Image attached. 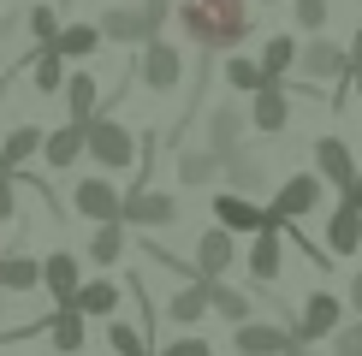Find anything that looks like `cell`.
I'll list each match as a JSON object with an SVG mask.
<instances>
[{"mask_svg": "<svg viewBox=\"0 0 362 356\" xmlns=\"http://www.w3.org/2000/svg\"><path fill=\"white\" fill-rule=\"evenodd\" d=\"M178 24L202 54H238V42L250 36V6L244 0H178Z\"/></svg>", "mask_w": 362, "mask_h": 356, "instance_id": "cell-1", "label": "cell"}, {"mask_svg": "<svg viewBox=\"0 0 362 356\" xmlns=\"http://www.w3.org/2000/svg\"><path fill=\"white\" fill-rule=\"evenodd\" d=\"M89 160H95L101 172H125L131 160H137V137H131L119 119H89Z\"/></svg>", "mask_w": 362, "mask_h": 356, "instance_id": "cell-2", "label": "cell"}, {"mask_svg": "<svg viewBox=\"0 0 362 356\" xmlns=\"http://www.w3.org/2000/svg\"><path fill=\"white\" fill-rule=\"evenodd\" d=\"M71 208H78V220H89V226H113V220H125V196H119L101 172H89V178L71 184Z\"/></svg>", "mask_w": 362, "mask_h": 356, "instance_id": "cell-3", "label": "cell"}, {"mask_svg": "<svg viewBox=\"0 0 362 356\" xmlns=\"http://www.w3.org/2000/svg\"><path fill=\"white\" fill-rule=\"evenodd\" d=\"M297 66H303L309 71V78H333V101H344V95H351V71H356V59H351V48H339V42H309V48H303V59H297Z\"/></svg>", "mask_w": 362, "mask_h": 356, "instance_id": "cell-4", "label": "cell"}, {"mask_svg": "<svg viewBox=\"0 0 362 356\" xmlns=\"http://www.w3.org/2000/svg\"><path fill=\"white\" fill-rule=\"evenodd\" d=\"M315 208H321V178H315V172H291L279 184L274 208H267V220H274V226H291V220L315 214Z\"/></svg>", "mask_w": 362, "mask_h": 356, "instance_id": "cell-5", "label": "cell"}, {"mask_svg": "<svg viewBox=\"0 0 362 356\" xmlns=\"http://www.w3.org/2000/svg\"><path fill=\"white\" fill-rule=\"evenodd\" d=\"M178 220V202L167 190H148V172L125 190V226H173Z\"/></svg>", "mask_w": 362, "mask_h": 356, "instance_id": "cell-6", "label": "cell"}, {"mask_svg": "<svg viewBox=\"0 0 362 356\" xmlns=\"http://www.w3.org/2000/svg\"><path fill=\"white\" fill-rule=\"evenodd\" d=\"M232 350L238 356H285V350H297V333L274 326V321H244V326H232Z\"/></svg>", "mask_w": 362, "mask_h": 356, "instance_id": "cell-7", "label": "cell"}, {"mask_svg": "<svg viewBox=\"0 0 362 356\" xmlns=\"http://www.w3.org/2000/svg\"><path fill=\"white\" fill-rule=\"evenodd\" d=\"M131 78H143L148 89H173L178 78H185V54L173 48V42H143V54H137V71H131Z\"/></svg>", "mask_w": 362, "mask_h": 356, "instance_id": "cell-8", "label": "cell"}, {"mask_svg": "<svg viewBox=\"0 0 362 356\" xmlns=\"http://www.w3.org/2000/svg\"><path fill=\"white\" fill-rule=\"evenodd\" d=\"M238 232H226V226H208L202 237H196V279H226L238 267V244H232Z\"/></svg>", "mask_w": 362, "mask_h": 356, "instance_id": "cell-9", "label": "cell"}, {"mask_svg": "<svg viewBox=\"0 0 362 356\" xmlns=\"http://www.w3.org/2000/svg\"><path fill=\"white\" fill-rule=\"evenodd\" d=\"M315 167H321V178H333V190H344V196L362 190V167L351 160V148L339 137H315Z\"/></svg>", "mask_w": 362, "mask_h": 356, "instance_id": "cell-10", "label": "cell"}, {"mask_svg": "<svg viewBox=\"0 0 362 356\" xmlns=\"http://www.w3.org/2000/svg\"><path fill=\"white\" fill-rule=\"evenodd\" d=\"M339 326H344V303H339L333 291H315L309 303H303V321H297L291 333H297V345H309V338H333Z\"/></svg>", "mask_w": 362, "mask_h": 356, "instance_id": "cell-11", "label": "cell"}, {"mask_svg": "<svg viewBox=\"0 0 362 356\" xmlns=\"http://www.w3.org/2000/svg\"><path fill=\"white\" fill-rule=\"evenodd\" d=\"M285 232L291 226H267V232H255V244H250V279H262V285H274V279L285 273Z\"/></svg>", "mask_w": 362, "mask_h": 356, "instance_id": "cell-12", "label": "cell"}, {"mask_svg": "<svg viewBox=\"0 0 362 356\" xmlns=\"http://www.w3.org/2000/svg\"><path fill=\"white\" fill-rule=\"evenodd\" d=\"M95 24H101V36H107V42H125V48L155 42V24H148V12H137V6H107Z\"/></svg>", "mask_w": 362, "mask_h": 356, "instance_id": "cell-13", "label": "cell"}, {"mask_svg": "<svg viewBox=\"0 0 362 356\" xmlns=\"http://www.w3.org/2000/svg\"><path fill=\"white\" fill-rule=\"evenodd\" d=\"M214 220H220L226 232H250V237L274 226V220H267V208H255L250 196H238V190H220V196H214Z\"/></svg>", "mask_w": 362, "mask_h": 356, "instance_id": "cell-14", "label": "cell"}, {"mask_svg": "<svg viewBox=\"0 0 362 356\" xmlns=\"http://www.w3.org/2000/svg\"><path fill=\"white\" fill-rule=\"evenodd\" d=\"M42 285H48L54 309H59V303H71V297L83 291V267H78V256H71V249H54V256L42 261Z\"/></svg>", "mask_w": 362, "mask_h": 356, "instance_id": "cell-15", "label": "cell"}, {"mask_svg": "<svg viewBox=\"0 0 362 356\" xmlns=\"http://www.w3.org/2000/svg\"><path fill=\"white\" fill-rule=\"evenodd\" d=\"M42 155H48V167H54V172H71V167H78V160L89 155V125H78V119H71V125L48 131Z\"/></svg>", "mask_w": 362, "mask_h": 356, "instance_id": "cell-16", "label": "cell"}, {"mask_svg": "<svg viewBox=\"0 0 362 356\" xmlns=\"http://www.w3.org/2000/svg\"><path fill=\"white\" fill-rule=\"evenodd\" d=\"M327 249H333V256H356L362 249V202L356 196H344L333 208V220H327Z\"/></svg>", "mask_w": 362, "mask_h": 356, "instance_id": "cell-17", "label": "cell"}, {"mask_svg": "<svg viewBox=\"0 0 362 356\" xmlns=\"http://www.w3.org/2000/svg\"><path fill=\"white\" fill-rule=\"evenodd\" d=\"M250 125L267 131V137H279V131L291 125V95H285V83L255 89V101H250Z\"/></svg>", "mask_w": 362, "mask_h": 356, "instance_id": "cell-18", "label": "cell"}, {"mask_svg": "<svg viewBox=\"0 0 362 356\" xmlns=\"http://www.w3.org/2000/svg\"><path fill=\"white\" fill-rule=\"evenodd\" d=\"M244 125H250V113H238V107H214L208 113V148L226 160V155H238L244 148Z\"/></svg>", "mask_w": 362, "mask_h": 356, "instance_id": "cell-19", "label": "cell"}, {"mask_svg": "<svg viewBox=\"0 0 362 356\" xmlns=\"http://www.w3.org/2000/svg\"><path fill=\"white\" fill-rule=\"evenodd\" d=\"M208 285H214V279H190V285H178V291L167 297V321H178V326H196V321L208 315V309H214Z\"/></svg>", "mask_w": 362, "mask_h": 356, "instance_id": "cell-20", "label": "cell"}, {"mask_svg": "<svg viewBox=\"0 0 362 356\" xmlns=\"http://www.w3.org/2000/svg\"><path fill=\"white\" fill-rule=\"evenodd\" d=\"M48 338H54V350H59V356H78V350H83V338H89L83 309H78V303H59V309H54V321H48Z\"/></svg>", "mask_w": 362, "mask_h": 356, "instance_id": "cell-21", "label": "cell"}, {"mask_svg": "<svg viewBox=\"0 0 362 356\" xmlns=\"http://www.w3.org/2000/svg\"><path fill=\"white\" fill-rule=\"evenodd\" d=\"M220 178H226V190H238V196H255V190L267 184V167H262L255 155H244V148H238V155H226Z\"/></svg>", "mask_w": 362, "mask_h": 356, "instance_id": "cell-22", "label": "cell"}, {"mask_svg": "<svg viewBox=\"0 0 362 356\" xmlns=\"http://www.w3.org/2000/svg\"><path fill=\"white\" fill-rule=\"evenodd\" d=\"M220 167H226V160L214 155V148H185V155H178V184L202 190V184H214V178H220Z\"/></svg>", "mask_w": 362, "mask_h": 356, "instance_id": "cell-23", "label": "cell"}, {"mask_svg": "<svg viewBox=\"0 0 362 356\" xmlns=\"http://www.w3.org/2000/svg\"><path fill=\"white\" fill-rule=\"evenodd\" d=\"M30 89H36V95L66 89V54L59 48H36V59H30Z\"/></svg>", "mask_w": 362, "mask_h": 356, "instance_id": "cell-24", "label": "cell"}, {"mask_svg": "<svg viewBox=\"0 0 362 356\" xmlns=\"http://www.w3.org/2000/svg\"><path fill=\"white\" fill-rule=\"evenodd\" d=\"M42 143H48V137H42V125H12V131H6V143H0V160L18 172L30 155H42Z\"/></svg>", "mask_w": 362, "mask_h": 356, "instance_id": "cell-25", "label": "cell"}, {"mask_svg": "<svg viewBox=\"0 0 362 356\" xmlns=\"http://www.w3.org/2000/svg\"><path fill=\"white\" fill-rule=\"evenodd\" d=\"M125 256V220H113V226H95L89 232V261L95 267H113Z\"/></svg>", "mask_w": 362, "mask_h": 356, "instance_id": "cell-26", "label": "cell"}, {"mask_svg": "<svg viewBox=\"0 0 362 356\" xmlns=\"http://www.w3.org/2000/svg\"><path fill=\"white\" fill-rule=\"evenodd\" d=\"M66 107H71L78 125L95 119V71H71V78H66Z\"/></svg>", "mask_w": 362, "mask_h": 356, "instance_id": "cell-27", "label": "cell"}, {"mask_svg": "<svg viewBox=\"0 0 362 356\" xmlns=\"http://www.w3.org/2000/svg\"><path fill=\"white\" fill-rule=\"evenodd\" d=\"M101 42H107V36H101V24H66V30H59V42H54V48L66 54V59H89V54L101 48Z\"/></svg>", "mask_w": 362, "mask_h": 356, "instance_id": "cell-28", "label": "cell"}, {"mask_svg": "<svg viewBox=\"0 0 362 356\" xmlns=\"http://www.w3.org/2000/svg\"><path fill=\"white\" fill-rule=\"evenodd\" d=\"M297 59H303V48H297L291 36H267V48H262V71H267L274 83H285V71H291Z\"/></svg>", "mask_w": 362, "mask_h": 356, "instance_id": "cell-29", "label": "cell"}, {"mask_svg": "<svg viewBox=\"0 0 362 356\" xmlns=\"http://www.w3.org/2000/svg\"><path fill=\"white\" fill-rule=\"evenodd\" d=\"M226 83H232V89H244V95H255V89H267L274 78L262 71V59H244V54H232V59H226Z\"/></svg>", "mask_w": 362, "mask_h": 356, "instance_id": "cell-30", "label": "cell"}, {"mask_svg": "<svg viewBox=\"0 0 362 356\" xmlns=\"http://www.w3.org/2000/svg\"><path fill=\"white\" fill-rule=\"evenodd\" d=\"M71 303H78L83 315H113V309H119V285H113V279H89Z\"/></svg>", "mask_w": 362, "mask_h": 356, "instance_id": "cell-31", "label": "cell"}, {"mask_svg": "<svg viewBox=\"0 0 362 356\" xmlns=\"http://www.w3.org/2000/svg\"><path fill=\"white\" fill-rule=\"evenodd\" d=\"M0 285H6V291H36V285H42V261L6 256V261H0Z\"/></svg>", "mask_w": 362, "mask_h": 356, "instance_id": "cell-32", "label": "cell"}, {"mask_svg": "<svg viewBox=\"0 0 362 356\" xmlns=\"http://www.w3.org/2000/svg\"><path fill=\"white\" fill-rule=\"evenodd\" d=\"M208 297H214V315H226L232 326H244V321H250V297L238 291V285H226V279H214V285H208Z\"/></svg>", "mask_w": 362, "mask_h": 356, "instance_id": "cell-33", "label": "cell"}, {"mask_svg": "<svg viewBox=\"0 0 362 356\" xmlns=\"http://www.w3.org/2000/svg\"><path fill=\"white\" fill-rule=\"evenodd\" d=\"M30 36H36V48H54V42H59V30H66V24H59V12L54 6H30Z\"/></svg>", "mask_w": 362, "mask_h": 356, "instance_id": "cell-34", "label": "cell"}, {"mask_svg": "<svg viewBox=\"0 0 362 356\" xmlns=\"http://www.w3.org/2000/svg\"><path fill=\"white\" fill-rule=\"evenodd\" d=\"M107 345H113L119 356H148V333H137L131 321H113V326H107Z\"/></svg>", "mask_w": 362, "mask_h": 356, "instance_id": "cell-35", "label": "cell"}, {"mask_svg": "<svg viewBox=\"0 0 362 356\" xmlns=\"http://www.w3.org/2000/svg\"><path fill=\"white\" fill-rule=\"evenodd\" d=\"M297 30H327V0H291Z\"/></svg>", "mask_w": 362, "mask_h": 356, "instance_id": "cell-36", "label": "cell"}, {"mask_svg": "<svg viewBox=\"0 0 362 356\" xmlns=\"http://www.w3.org/2000/svg\"><path fill=\"white\" fill-rule=\"evenodd\" d=\"M333 356H362V321H344L333 333Z\"/></svg>", "mask_w": 362, "mask_h": 356, "instance_id": "cell-37", "label": "cell"}, {"mask_svg": "<svg viewBox=\"0 0 362 356\" xmlns=\"http://www.w3.org/2000/svg\"><path fill=\"white\" fill-rule=\"evenodd\" d=\"M155 356H214V345H208V338H190V333H185V338H173V345H160Z\"/></svg>", "mask_w": 362, "mask_h": 356, "instance_id": "cell-38", "label": "cell"}, {"mask_svg": "<svg viewBox=\"0 0 362 356\" xmlns=\"http://www.w3.org/2000/svg\"><path fill=\"white\" fill-rule=\"evenodd\" d=\"M12 178H18V172H12L6 160H0V226H6V220L18 214V196H12Z\"/></svg>", "mask_w": 362, "mask_h": 356, "instance_id": "cell-39", "label": "cell"}, {"mask_svg": "<svg viewBox=\"0 0 362 356\" xmlns=\"http://www.w3.org/2000/svg\"><path fill=\"white\" fill-rule=\"evenodd\" d=\"M173 6H178V0H143V12H148V24H155V30L167 24V12H173Z\"/></svg>", "mask_w": 362, "mask_h": 356, "instance_id": "cell-40", "label": "cell"}, {"mask_svg": "<svg viewBox=\"0 0 362 356\" xmlns=\"http://www.w3.org/2000/svg\"><path fill=\"white\" fill-rule=\"evenodd\" d=\"M351 309H356V315H362V273L351 279Z\"/></svg>", "mask_w": 362, "mask_h": 356, "instance_id": "cell-41", "label": "cell"}, {"mask_svg": "<svg viewBox=\"0 0 362 356\" xmlns=\"http://www.w3.org/2000/svg\"><path fill=\"white\" fill-rule=\"evenodd\" d=\"M351 59L362 66V24H356V36H351Z\"/></svg>", "mask_w": 362, "mask_h": 356, "instance_id": "cell-42", "label": "cell"}, {"mask_svg": "<svg viewBox=\"0 0 362 356\" xmlns=\"http://www.w3.org/2000/svg\"><path fill=\"white\" fill-rule=\"evenodd\" d=\"M351 95H362V66H356V71H351Z\"/></svg>", "mask_w": 362, "mask_h": 356, "instance_id": "cell-43", "label": "cell"}, {"mask_svg": "<svg viewBox=\"0 0 362 356\" xmlns=\"http://www.w3.org/2000/svg\"><path fill=\"white\" fill-rule=\"evenodd\" d=\"M0 315H6V285H0Z\"/></svg>", "mask_w": 362, "mask_h": 356, "instance_id": "cell-44", "label": "cell"}, {"mask_svg": "<svg viewBox=\"0 0 362 356\" xmlns=\"http://www.w3.org/2000/svg\"><path fill=\"white\" fill-rule=\"evenodd\" d=\"M297 356H315V350H303V345H297Z\"/></svg>", "mask_w": 362, "mask_h": 356, "instance_id": "cell-45", "label": "cell"}, {"mask_svg": "<svg viewBox=\"0 0 362 356\" xmlns=\"http://www.w3.org/2000/svg\"><path fill=\"white\" fill-rule=\"evenodd\" d=\"M285 356H297V350H285Z\"/></svg>", "mask_w": 362, "mask_h": 356, "instance_id": "cell-46", "label": "cell"}, {"mask_svg": "<svg viewBox=\"0 0 362 356\" xmlns=\"http://www.w3.org/2000/svg\"><path fill=\"white\" fill-rule=\"evenodd\" d=\"M356 202H362V190H356Z\"/></svg>", "mask_w": 362, "mask_h": 356, "instance_id": "cell-47", "label": "cell"}, {"mask_svg": "<svg viewBox=\"0 0 362 356\" xmlns=\"http://www.w3.org/2000/svg\"><path fill=\"white\" fill-rule=\"evenodd\" d=\"M267 6H274V0H267Z\"/></svg>", "mask_w": 362, "mask_h": 356, "instance_id": "cell-48", "label": "cell"}]
</instances>
